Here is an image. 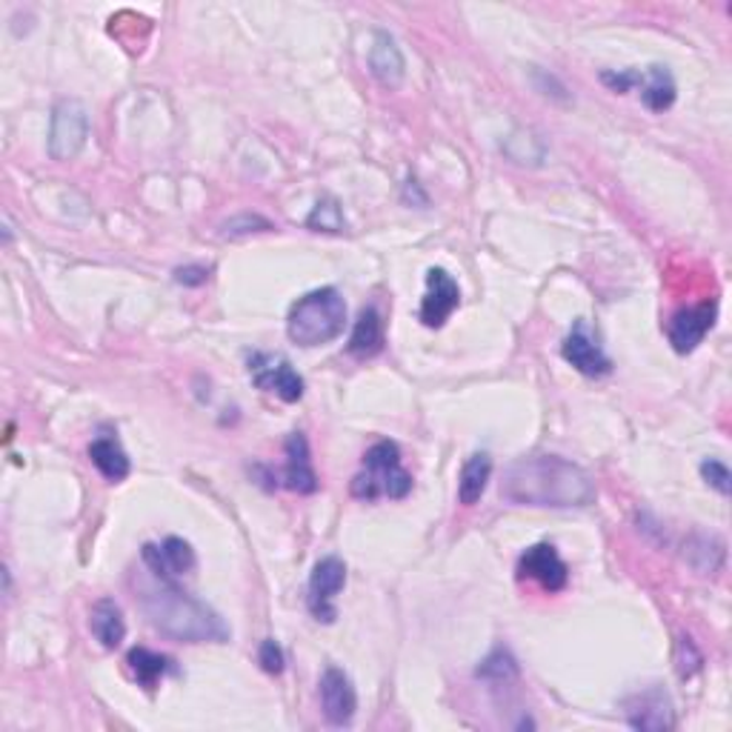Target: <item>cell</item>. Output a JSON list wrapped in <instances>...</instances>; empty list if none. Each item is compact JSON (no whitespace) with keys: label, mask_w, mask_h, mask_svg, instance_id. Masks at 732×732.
Returning <instances> with one entry per match:
<instances>
[{"label":"cell","mask_w":732,"mask_h":732,"mask_svg":"<svg viewBox=\"0 0 732 732\" xmlns=\"http://www.w3.org/2000/svg\"><path fill=\"white\" fill-rule=\"evenodd\" d=\"M501 498L518 507H589L595 480L584 466L561 455H526L503 469Z\"/></svg>","instance_id":"1"},{"label":"cell","mask_w":732,"mask_h":732,"mask_svg":"<svg viewBox=\"0 0 732 732\" xmlns=\"http://www.w3.org/2000/svg\"><path fill=\"white\" fill-rule=\"evenodd\" d=\"M141 607L149 624L172 640H181V644H227L229 640V626L223 624V618L209 603L172 587L169 581L163 587L149 589Z\"/></svg>","instance_id":"2"},{"label":"cell","mask_w":732,"mask_h":732,"mask_svg":"<svg viewBox=\"0 0 732 732\" xmlns=\"http://www.w3.org/2000/svg\"><path fill=\"white\" fill-rule=\"evenodd\" d=\"M343 327H346V301L335 286H324L297 297L286 318V335L304 350L335 341Z\"/></svg>","instance_id":"3"},{"label":"cell","mask_w":732,"mask_h":732,"mask_svg":"<svg viewBox=\"0 0 732 732\" xmlns=\"http://www.w3.org/2000/svg\"><path fill=\"white\" fill-rule=\"evenodd\" d=\"M412 492V475L401 464V450L392 441L373 443L364 455V469L352 478V496L361 501L375 498H406Z\"/></svg>","instance_id":"4"},{"label":"cell","mask_w":732,"mask_h":732,"mask_svg":"<svg viewBox=\"0 0 732 732\" xmlns=\"http://www.w3.org/2000/svg\"><path fill=\"white\" fill-rule=\"evenodd\" d=\"M89 137V112L77 98L58 100L52 109V130H49V155L52 160H75Z\"/></svg>","instance_id":"5"},{"label":"cell","mask_w":732,"mask_h":732,"mask_svg":"<svg viewBox=\"0 0 732 732\" xmlns=\"http://www.w3.org/2000/svg\"><path fill=\"white\" fill-rule=\"evenodd\" d=\"M252 383L264 392H272L286 404H295L304 398V378L295 373V366L283 355H269V352H255L246 361Z\"/></svg>","instance_id":"6"},{"label":"cell","mask_w":732,"mask_h":732,"mask_svg":"<svg viewBox=\"0 0 732 732\" xmlns=\"http://www.w3.org/2000/svg\"><path fill=\"white\" fill-rule=\"evenodd\" d=\"M343 584H346V564H343L341 558H320L313 575H309V595H306V603H309V612L315 615V621H320V624H332L335 621V598L341 595Z\"/></svg>","instance_id":"7"},{"label":"cell","mask_w":732,"mask_h":732,"mask_svg":"<svg viewBox=\"0 0 732 732\" xmlns=\"http://www.w3.org/2000/svg\"><path fill=\"white\" fill-rule=\"evenodd\" d=\"M561 355L572 369H578L587 378H603L612 373V361L607 358V352L601 350L598 338L589 332L587 320H575L570 329V335L561 343Z\"/></svg>","instance_id":"8"},{"label":"cell","mask_w":732,"mask_h":732,"mask_svg":"<svg viewBox=\"0 0 732 732\" xmlns=\"http://www.w3.org/2000/svg\"><path fill=\"white\" fill-rule=\"evenodd\" d=\"M716 318H718L716 301H701V304L679 309V313L670 318V324H667V338H670L672 350L679 352V355L698 350V343L707 338L709 329L716 327Z\"/></svg>","instance_id":"9"},{"label":"cell","mask_w":732,"mask_h":732,"mask_svg":"<svg viewBox=\"0 0 732 732\" xmlns=\"http://www.w3.org/2000/svg\"><path fill=\"white\" fill-rule=\"evenodd\" d=\"M457 306H461V290H457L455 278L441 267L429 269L427 292H424L418 313L420 324L429 329H441Z\"/></svg>","instance_id":"10"},{"label":"cell","mask_w":732,"mask_h":732,"mask_svg":"<svg viewBox=\"0 0 732 732\" xmlns=\"http://www.w3.org/2000/svg\"><path fill=\"white\" fill-rule=\"evenodd\" d=\"M320 709H324V718L332 727H350L352 718H355L358 695H355L350 675L338 667H329L320 675Z\"/></svg>","instance_id":"11"},{"label":"cell","mask_w":732,"mask_h":732,"mask_svg":"<svg viewBox=\"0 0 732 732\" xmlns=\"http://www.w3.org/2000/svg\"><path fill=\"white\" fill-rule=\"evenodd\" d=\"M518 578L538 581L547 593H561L570 581V570L552 544H535L518 558Z\"/></svg>","instance_id":"12"},{"label":"cell","mask_w":732,"mask_h":732,"mask_svg":"<svg viewBox=\"0 0 732 732\" xmlns=\"http://www.w3.org/2000/svg\"><path fill=\"white\" fill-rule=\"evenodd\" d=\"M144 561L149 564V570L158 575L160 581H172L178 575H186L190 570H195V549L183 538H167L160 544H144Z\"/></svg>","instance_id":"13"},{"label":"cell","mask_w":732,"mask_h":732,"mask_svg":"<svg viewBox=\"0 0 732 732\" xmlns=\"http://www.w3.org/2000/svg\"><path fill=\"white\" fill-rule=\"evenodd\" d=\"M369 69L373 75L378 77V84L387 86V89H398L404 84L406 75V61L401 49H398L395 38L387 35V32H375L373 46H369Z\"/></svg>","instance_id":"14"},{"label":"cell","mask_w":732,"mask_h":732,"mask_svg":"<svg viewBox=\"0 0 732 732\" xmlns=\"http://www.w3.org/2000/svg\"><path fill=\"white\" fill-rule=\"evenodd\" d=\"M286 466H283V480L292 492L309 496L318 489V475L313 469V457H309V443H306L304 432H292L286 438Z\"/></svg>","instance_id":"15"},{"label":"cell","mask_w":732,"mask_h":732,"mask_svg":"<svg viewBox=\"0 0 732 732\" xmlns=\"http://www.w3.org/2000/svg\"><path fill=\"white\" fill-rule=\"evenodd\" d=\"M635 84L640 86V100L649 112H667L675 103V81L667 66H649L635 72Z\"/></svg>","instance_id":"16"},{"label":"cell","mask_w":732,"mask_h":732,"mask_svg":"<svg viewBox=\"0 0 732 732\" xmlns=\"http://www.w3.org/2000/svg\"><path fill=\"white\" fill-rule=\"evenodd\" d=\"M346 350H350V355H355V358L361 361L375 358V355L383 350V320L375 306L361 309L358 320H355V329H352L350 335V343H346Z\"/></svg>","instance_id":"17"},{"label":"cell","mask_w":732,"mask_h":732,"mask_svg":"<svg viewBox=\"0 0 732 732\" xmlns=\"http://www.w3.org/2000/svg\"><path fill=\"white\" fill-rule=\"evenodd\" d=\"M492 478V455L489 452H475L466 457L461 466V478H457V501L464 507H473L487 492V484Z\"/></svg>","instance_id":"18"},{"label":"cell","mask_w":732,"mask_h":732,"mask_svg":"<svg viewBox=\"0 0 732 732\" xmlns=\"http://www.w3.org/2000/svg\"><path fill=\"white\" fill-rule=\"evenodd\" d=\"M89 626L91 635L100 640V647L103 649H118L121 647V640L126 638V621H123L121 607L109 598L98 601L91 607L89 615Z\"/></svg>","instance_id":"19"},{"label":"cell","mask_w":732,"mask_h":732,"mask_svg":"<svg viewBox=\"0 0 732 732\" xmlns=\"http://www.w3.org/2000/svg\"><path fill=\"white\" fill-rule=\"evenodd\" d=\"M675 724L667 695L652 690V693L638 695L635 707L630 709V727L635 730H670Z\"/></svg>","instance_id":"20"},{"label":"cell","mask_w":732,"mask_h":732,"mask_svg":"<svg viewBox=\"0 0 732 732\" xmlns=\"http://www.w3.org/2000/svg\"><path fill=\"white\" fill-rule=\"evenodd\" d=\"M126 663H130V670L132 675H135L137 684L146 686V690H155L163 675H169V672L175 670V661H172V658L160 656V652H152V649L146 647L130 649Z\"/></svg>","instance_id":"21"},{"label":"cell","mask_w":732,"mask_h":732,"mask_svg":"<svg viewBox=\"0 0 732 732\" xmlns=\"http://www.w3.org/2000/svg\"><path fill=\"white\" fill-rule=\"evenodd\" d=\"M89 457L91 464L98 466V473L103 475V478L114 480V484L126 478L132 469L130 455L123 452V447L114 441V438H98V441H91Z\"/></svg>","instance_id":"22"},{"label":"cell","mask_w":732,"mask_h":732,"mask_svg":"<svg viewBox=\"0 0 732 732\" xmlns=\"http://www.w3.org/2000/svg\"><path fill=\"white\" fill-rule=\"evenodd\" d=\"M475 675L484 681H492V684H510V681L518 679V661L512 658L510 649H492V652L480 661Z\"/></svg>","instance_id":"23"},{"label":"cell","mask_w":732,"mask_h":732,"mask_svg":"<svg viewBox=\"0 0 732 732\" xmlns=\"http://www.w3.org/2000/svg\"><path fill=\"white\" fill-rule=\"evenodd\" d=\"M701 556V561H695V570L698 572H716L718 566H721V561H724V544L718 541V538H712V535H695L693 541L686 544V552L684 558L690 561V558Z\"/></svg>","instance_id":"24"},{"label":"cell","mask_w":732,"mask_h":732,"mask_svg":"<svg viewBox=\"0 0 732 732\" xmlns=\"http://www.w3.org/2000/svg\"><path fill=\"white\" fill-rule=\"evenodd\" d=\"M306 227L315 229V232H343L346 221H343V209L335 198L318 200L309 218H306Z\"/></svg>","instance_id":"25"},{"label":"cell","mask_w":732,"mask_h":732,"mask_svg":"<svg viewBox=\"0 0 732 732\" xmlns=\"http://www.w3.org/2000/svg\"><path fill=\"white\" fill-rule=\"evenodd\" d=\"M701 475L709 487L718 489L721 496H730L732 475H730V469H727L724 461H718V457H707V461L701 464Z\"/></svg>","instance_id":"26"},{"label":"cell","mask_w":732,"mask_h":732,"mask_svg":"<svg viewBox=\"0 0 732 732\" xmlns=\"http://www.w3.org/2000/svg\"><path fill=\"white\" fill-rule=\"evenodd\" d=\"M272 223L267 218H258V215H241V218H232V221L223 227L221 237H241L252 235V232H269Z\"/></svg>","instance_id":"27"},{"label":"cell","mask_w":732,"mask_h":732,"mask_svg":"<svg viewBox=\"0 0 732 732\" xmlns=\"http://www.w3.org/2000/svg\"><path fill=\"white\" fill-rule=\"evenodd\" d=\"M258 663L264 667V672H269V675H281L286 658H283V649L278 647V640L267 638L264 644H260Z\"/></svg>","instance_id":"28"},{"label":"cell","mask_w":732,"mask_h":732,"mask_svg":"<svg viewBox=\"0 0 732 732\" xmlns=\"http://www.w3.org/2000/svg\"><path fill=\"white\" fill-rule=\"evenodd\" d=\"M175 281L183 283V286H200V283L209 281V269L181 267V269H175Z\"/></svg>","instance_id":"29"},{"label":"cell","mask_w":732,"mask_h":732,"mask_svg":"<svg viewBox=\"0 0 732 732\" xmlns=\"http://www.w3.org/2000/svg\"><path fill=\"white\" fill-rule=\"evenodd\" d=\"M601 81L612 91H626L635 84V72H621V75H615V72H601Z\"/></svg>","instance_id":"30"}]
</instances>
